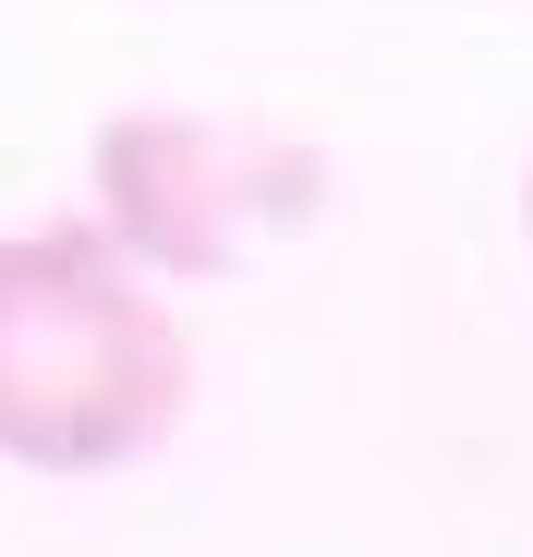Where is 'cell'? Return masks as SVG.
<instances>
[{"label":"cell","mask_w":533,"mask_h":557,"mask_svg":"<svg viewBox=\"0 0 533 557\" xmlns=\"http://www.w3.org/2000/svg\"><path fill=\"white\" fill-rule=\"evenodd\" d=\"M327 207V158L266 122L207 110H122L98 122V231L134 267L170 278H231L255 243H280Z\"/></svg>","instance_id":"7a4b0ae2"},{"label":"cell","mask_w":533,"mask_h":557,"mask_svg":"<svg viewBox=\"0 0 533 557\" xmlns=\"http://www.w3.org/2000/svg\"><path fill=\"white\" fill-rule=\"evenodd\" d=\"M195 412V339L110 231H0V460L122 473Z\"/></svg>","instance_id":"6da1fadb"},{"label":"cell","mask_w":533,"mask_h":557,"mask_svg":"<svg viewBox=\"0 0 533 557\" xmlns=\"http://www.w3.org/2000/svg\"><path fill=\"white\" fill-rule=\"evenodd\" d=\"M521 219H533V170H521Z\"/></svg>","instance_id":"3957f363"}]
</instances>
